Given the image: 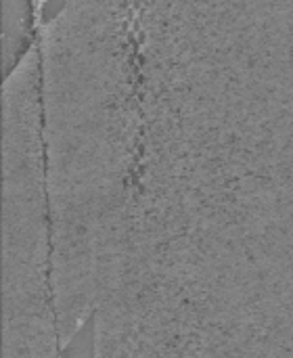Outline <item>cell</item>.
Returning <instances> with one entry per match:
<instances>
[{
	"label": "cell",
	"instance_id": "1",
	"mask_svg": "<svg viewBox=\"0 0 293 358\" xmlns=\"http://www.w3.org/2000/svg\"><path fill=\"white\" fill-rule=\"evenodd\" d=\"M4 358L61 352L52 294V220L36 40L4 73Z\"/></svg>",
	"mask_w": 293,
	"mask_h": 358
}]
</instances>
